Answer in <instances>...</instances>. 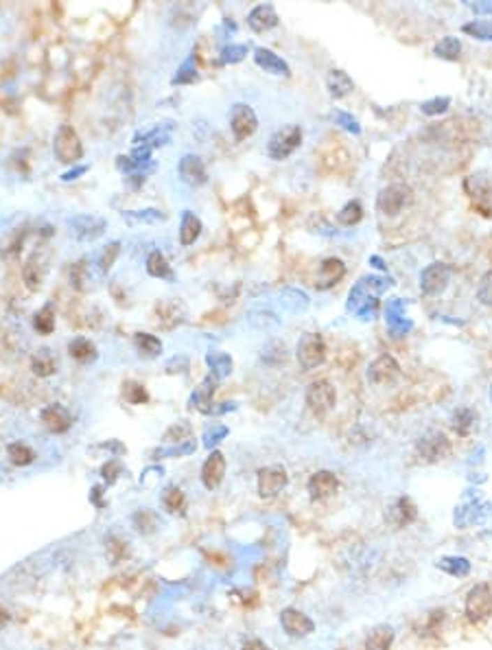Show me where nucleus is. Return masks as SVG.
<instances>
[{"label":"nucleus","mask_w":492,"mask_h":650,"mask_svg":"<svg viewBox=\"0 0 492 650\" xmlns=\"http://www.w3.org/2000/svg\"><path fill=\"white\" fill-rule=\"evenodd\" d=\"M394 285L387 276H364L355 283L348 294V311L357 313L364 322L376 318L379 311V296Z\"/></svg>","instance_id":"nucleus-1"},{"label":"nucleus","mask_w":492,"mask_h":650,"mask_svg":"<svg viewBox=\"0 0 492 650\" xmlns=\"http://www.w3.org/2000/svg\"><path fill=\"white\" fill-rule=\"evenodd\" d=\"M53 154L61 165H77L84 156V145L70 125H59L53 138Z\"/></svg>","instance_id":"nucleus-2"},{"label":"nucleus","mask_w":492,"mask_h":650,"mask_svg":"<svg viewBox=\"0 0 492 650\" xmlns=\"http://www.w3.org/2000/svg\"><path fill=\"white\" fill-rule=\"evenodd\" d=\"M302 145V127L300 125H285L278 132L271 134L267 142V156L271 160H285Z\"/></svg>","instance_id":"nucleus-3"},{"label":"nucleus","mask_w":492,"mask_h":650,"mask_svg":"<svg viewBox=\"0 0 492 650\" xmlns=\"http://www.w3.org/2000/svg\"><path fill=\"white\" fill-rule=\"evenodd\" d=\"M306 405L308 410L313 414H326L335 408L337 403V392H335V385L328 381V379H318V381H311L308 387H306Z\"/></svg>","instance_id":"nucleus-4"},{"label":"nucleus","mask_w":492,"mask_h":650,"mask_svg":"<svg viewBox=\"0 0 492 650\" xmlns=\"http://www.w3.org/2000/svg\"><path fill=\"white\" fill-rule=\"evenodd\" d=\"M295 357H298V364H300L302 370H313V368L322 366L324 360H326V342H324V337L320 333H306L298 342Z\"/></svg>","instance_id":"nucleus-5"},{"label":"nucleus","mask_w":492,"mask_h":650,"mask_svg":"<svg viewBox=\"0 0 492 650\" xmlns=\"http://www.w3.org/2000/svg\"><path fill=\"white\" fill-rule=\"evenodd\" d=\"M412 202V189H409L407 184H389V186H385L381 193H379V198H376V208L381 210L383 215H387V217H396V215H401L403 213V208Z\"/></svg>","instance_id":"nucleus-6"},{"label":"nucleus","mask_w":492,"mask_h":650,"mask_svg":"<svg viewBox=\"0 0 492 650\" xmlns=\"http://www.w3.org/2000/svg\"><path fill=\"white\" fill-rule=\"evenodd\" d=\"M289 484V473L283 464H269L265 468L258 471V495L262 499H271L276 495H281Z\"/></svg>","instance_id":"nucleus-7"},{"label":"nucleus","mask_w":492,"mask_h":650,"mask_svg":"<svg viewBox=\"0 0 492 650\" xmlns=\"http://www.w3.org/2000/svg\"><path fill=\"white\" fill-rule=\"evenodd\" d=\"M416 453L424 462H438V460H445L451 453V443L445 434L433 429V431H426L416 443Z\"/></svg>","instance_id":"nucleus-8"},{"label":"nucleus","mask_w":492,"mask_h":650,"mask_svg":"<svg viewBox=\"0 0 492 650\" xmlns=\"http://www.w3.org/2000/svg\"><path fill=\"white\" fill-rule=\"evenodd\" d=\"M451 276H453V267L447 263L426 265L420 274V291L426 296H438L449 287Z\"/></svg>","instance_id":"nucleus-9"},{"label":"nucleus","mask_w":492,"mask_h":650,"mask_svg":"<svg viewBox=\"0 0 492 650\" xmlns=\"http://www.w3.org/2000/svg\"><path fill=\"white\" fill-rule=\"evenodd\" d=\"M466 615L470 622H484L492 615V591L488 584H475L466 596Z\"/></svg>","instance_id":"nucleus-10"},{"label":"nucleus","mask_w":492,"mask_h":650,"mask_svg":"<svg viewBox=\"0 0 492 650\" xmlns=\"http://www.w3.org/2000/svg\"><path fill=\"white\" fill-rule=\"evenodd\" d=\"M230 129H232V134L237 140H245L250 138L256 129H258V117L256 112L245 105V103H237L232 108V115H230Z\"/></svg>","instance_id":"nucleus-11"},{"label":"nucleus","mask_w":492,"mask_h":650,"mask_svg":"<svg viewBox=\"0 0 492 650\" xmlns=\"http://www.w3.org/2000/svg\"><path fill=\"white\" fill-rule=\"evenodd\" d=\"M281 626L293 640L308 637L311 633L315 630V622L311 620L306 613H302L300 609H293V607H289L281 613Z\"/></svg>","instance_id":"nucleus-12"},{"label":"nucleus","mask_w":492,"mask_h":650,"mask_svg":"<svg viewBox=\"0 0 492 650\" xmlns=\"http://www.w3.org/2000/svg\"><path fill=\"white\" fill-rule=\"evenodd\" d=\"M405 309H407V300L403 298H392L385 304V322L394 337H403L414 329V322L405 316Z\"/></svg>","instance_id":"nucleus-13"},{"label":"nucleus","mask_w":492,"mask_h":650,"mask_svg":"<svg viewBox=\"0 0 492 650\" xmlns=\"http://www.w3.org/2000/svg\"><path fill=\"white\" fill-rule=\"evenodd\" d=\"M416 517H418V508H416V503L409 497H396L387 506V510H385L387 524L394 526L396 530H403L407 526H412L416 522Z\"/></svg>","instance_id":"nucleus-14"},{"label":"nucleus","mask_w":492,"mask_h":650,"mask_svg":"<svg viewBox=\"0 0 492 650\" xmlns=\"http://www.w3.org/2000/svg\"><path fill=\"white\" fill-rule=\"evenodd\" d=\"M177 173H179V180H182L184 184H188V186H193V189L208 182V173H206L204 160L200 156H195V154H186L182 160H179Z\"/></svg>","instance_id":"nucleus-15"},{"label":"nucleus","mask_w":492,"mask_h":650,"mask_svg":"<svg viewBox=\"0 0 492 650\" xmlns=\"http://www.w3.org/2000/svg\"><path fill=\"white\" fill-rule=\"evenodd\" d=\"M107 228V221L96 215H77L70 219V232L79 241H94Z\"/></svg>","instance_id":"nucleus-16"},{"label":"nucleus","mask_w":492,"mask_h":650,"mask_svg":"<svg viewBox=\"0 0 492 650\" xmlns=\"http://www.w3.org/2000/svg\"><path fill=\"white\" fill-rule=\"evenodd\" d=\"M40 420L51 434H66L73 427V414L68 412V408H64L59 403L46 405L40 412Z\"/></svg>","instance_id":"nucleus-17"},{"label":"nucleus","mask_w":492,"mask_h":650,"mask_svg":"<svg viewBox=\"0 0 492 650\" xmlns=\"http://www.w3.org/2000/svg\"><path fill=\"white\" fill-rule=\"evenodd\" d=\"M401 375V366L392 355H381L368 368V381L374 385H387Z\"/></svg>","instance_id":"nucleus-18"},{"label":"nucleus","mask_w":492,"mask_h":650,"mask_svg":"<svg viewBox=\"0 0 492 650\" xmlns=\"http://www.w3.org/2000/svg\"><path fill=\"white\" fill-rule=\"evenodd\" d=\"M339 489V480L331 471H318L308 478L306 482V491L311 495V499H328L331 495H335Z\"/></svg>","instance_id":"nucleus-19"},{"label":"nucleus","mask_w":492,"mask_h":650,"mask_svg":"<svg viewBox=\"0 0 492 650\" xmlns=\"http://www.w3.org/2000/svg\"><path fill=\"white\" fill-rule=\"evenodd\" d=\"M225 478V458L221 451H212L202 464V484L208 491L217 489Z\"/></svg>","instance_id":"nucleus-20"},{"label":"nucleus","mask_w":492,"mask_h":650,"mask_svg":"<svg viewBox=\"0 0 492 650\" xmlns=\"http://www.w3.org/2000/svg\"><path fill=\"white\" fill-rule=\"evenodd\" d=\"M343 276H346V265H343L341 258H324L322 265H320V274H318V287L320 289H328L337 285Z\"/></svg>","instance_id":"nucleus-21"},{"label":"nucleus","mask_w":492,"mask_h":650,"mask_svg":"<svg viewBox=\"0 0 492 650\" xmlns=\"http://www.w3.org/2000/svg\"><path fill=\"white\" fill-rule=\"evenodd\" d=\"M248 24L256 34H265V31L278 27V13L271 5H258L250 11Z\"/></svg>","instance_id":"nucleus-22"},{"label":"nucleus","mask_w":492,"mask_h":650,"mask_svg":"<svg viewBox=\"0 0 492 650\" xmlns=\"http://www.w3.org/2000/svg\"><path fill=\"white\" fill-rule=\"evenodd\" d=\"M254 59H256V64H258V66H260L262 71H265V73L285 75V77L291 75L289 64H287L281 55H276L274 51H269V48H256Z\"/></svg>","instance_id":"nucleus-23"},{"label":"nucleus","mask_w":492,"mask_h":650,"mask_svg":"<svg viewBox=\"0 0 492 650\" xmlns=\"http://www.w3.org/2000/svg\"><path fill=\"white\" fill-rule=\"evenodd\" d=\"M215 385H217V379L215 377H206L202 381V385L195 390L193 397H191V403L193 408H197L204 414H210L212 412V397H215Z\"/></svg>","instance_id":"nucleus-24"},{"label":"nucleus","mask_w":492,"mask_h":650,"mask_svg":"<svg viewBox=\"0 0 492 650\" xmlns=\"http://www.w3.org/2000/svg\"><path fill=\"white\" fill-rule=\"evenodd\" d=\"M326 88H328V94H331L333 99H341V96H346L355 90V81L350 79L348 73L335 68L326 77Z\"/></svg>","instance_id":"nucleus-25"},{"label":"nucleus","mask_w":492,"mask_h":650,"mask_svg":"<svg viewBox=\"0 0 492 650\" xmlns=\"http://www.w3.org/2000/svg\"><path fill=\"white\" fill-rule=\"evenodd\" d=\"M202 219L197 217L193 210H184L182 215V221H179V241H182V246H191L202 235Z\"/></svg>","instance_id":"nucleus-26"},{"label":"nucleus","mask_w":492,"mask_h":650,"mask_svg":"<svg viewBox=\"0 0 492 650\" xmlns=\"http://www.w3.org/2000/svg\"><path fill=\"white\" fill-rule=\"evenodd\" d=\"M44 274H46V265H44V261H42V256L36 252L33 254L29 261H27V265L22 267V279H24V283H27V287L29 289H40L42 287V281H44Z\"/></svg>","instance_id":"nucleus-27"},{"label":"nucleus","mask_w":492,"mask_h":650,"mask_svg":"<svg viewBox=\"0 0 492 650\" xmlns=\"http://www.w3.org/2000/svg\"><path fill=\"white\" fill-rule=\"evenodd\" d=\"M477 412H472L470 408H459L451 416V425L459 436H468L477 429Z\"/></svg>","instance_id":"nucleus-28"},{"label":"nucleus","mask_w":492,"mask_h":650,"mask_svg":"<svg viewBox=\"0 0 492 650\" xmlns=\"http://www.w3.org/2000/svg\"><path fill=\"white\" fill-rule=\"evenodd\" d=\"M131 524H134V528H136V532H140V534H154V532H158V528H160V515L156 512V510H151V508H142V510H136L134 512V517H131Z\"/></svg>","instance_id":"nucleus-29"},{"label":"nucleus","mask_w":492,"mask_h":650,"mask_svg":"<svg viewBox=\"0 0 492 650\" xmlns=\"http://www.w3.org/2000/svg\"><path fill=\"white\" fill-rule=\"evenodd\" d=\"M394 644V628L387 624L374 626L366 640V650H389Z\"/></svg>","instance_id":"nucleus-30"},{"label":"nucleus","mask_w":492,"mask_h":650,"mask_svg":"<svg viewBox=\"0 0 492 650\" xmlns=\"http://www.w3.org/2000/svg\"><path fill=\"white\" fill-rule=\"evenodd\" d=\"M206 364L210 366L212 370V377L215 379H225L230 372H232L234 364H232V357L228 353H221V350H212L206 355Z\"/></svg>","instance_id":"nucleus-31"},{"label":"nucleus","mask_w":492,"mask_h":650,"mask_svg":"<svg viewBox=\"0 0 492 650\" xmlns=\"http://www.w3.org/2000/svg\"><path fill=\"white\" fill-rule=\"evenodd\" d=\"M169 140H171V129L169 127H154V129H149V132L138 134L134 138V145H136V147L154 149V147H160V145H167Z\"/></svg>","instance_id":"nucleus-32"},{"label":"nucleus","mask_w":492,"mask_h":650,"mask_svg":"<svg viewBox=\"0 0 492 650\" xmlns=\"http://www.w3.org/2000/svg\"><path fill=\"white\" fill-rule=\"evenodd\" d=\"M31 368H33V372H36L38 377H51L53 372L57 370V362H55V357H53L51 350L42 348V350H38L36 355H33Z\"/></svg>","instance_id":"nucleus-33"},{"label":"nucleus","mask_w":492,"mask_h":650,"mask_svg":"<svg viewBox=\"0 0 492 650\" xmlns=\"http://www.w3.org/2000/svg\"><path fill=\"white\" fill-rule=\"evenodd\" d=\"M147 272L154 279H169L173 281V269L169 265V261L164 258V254L160 250H154L149 256H147Z\"/></svg>","instance_id":"nucleus-34"},{"label":"nucleus","mask_w":492,"mask_h":650,"mask_svg":"<svg viewBox=\"0 0 492 650\" xmlns=\"http://www.w3.org/2000/svg\"><path fill=\"white\" fill-rule=\"evenodd\" d=\"M68 353H70V357H75V360L81 362V364H90V362L96 360V346L86 337H75L73 342L68 344Z\"/></svg>","instance_id":"nucleus-35"},{"label":"nucleus","mask_w":492,"mask_h":650,"mask_svg":"<svg viewBox=\"0 0 492 650\" xmlns=\"http://www.w3.org/2000/svg\"><path fill=\"white\" fill-rule=\"evenodd\" d=\"M433 55L440 57V59L455 61V59H459V55H462V42H459L457 38H453V36L442 38L435 44V48H433Z\"/></svg>","instance_id":"nucleus-36"},{"label":"nucleus","mask_w":492,"mask_h":650,"mask_svg":"<svg viewBox=\"0 0 492 650\" xmlns=\"http://www.w3.org/2000/svg\"><path fill=\"white\" fill-rule=\"evenodd\" d=\"M281 304H283V309H287V311H291V313H300L308 306V296L300 289H285L281 294Z\"/></svg>","instance_id":"nucleus-37"},{"label":"nucleus","mask_w":492,"mask_h":650,"mask_svg":"<svg viewBox=\"0 0 492 650\" xmlns=\"http://www.w3.org/2000/svg\"><path fill=\"white\" fill-rule=\"evenodd\" d=\"M162 506L167 508L171 515H177L186 508V495L182 489H177V486H169L167 491L162 493Z\"/></svg>","instance_id":"nucleus-38"},{"label":"nucleus","mask_w":492,"mask_h":650,"mask_svg":"<svg viewBox=\"0 0 492 650\" xmlns=\"http://www.w3.org/2000/svg\"><path fill=\"white\" fill-rule=\"evenodd\" d=\"M33 327L42 335H51L55 331V309L53 304H44L33 318Z\"/></svg>","instance_id":"nucleus-39"},{"label":"nucleus","mask_w":492,"mask_h":650,"mask_svg":"<svg viewBox=\"0 0 492 650\" xmlns=\"http://www.w3.org/2000/svg\"><path fill=\"white\" fill-rule=\"evenodd\" d=\"M134 344L142 357H158L162 353V342L151 333H136Z\"/></svg>","instance_id":"nucleus-40"},{"label":"nucleus","mask_w":492,"mask_h":650,"mask_svg":"<svg viewBox=\"0 0 492 650\" xmlns=\"http://www.w3.org/2000/svg\"><path fill=\"white\" fill-rule=\"evenodd\" d=\"M7 456L15 466H27L31 462H36V451L24 443H11L7 447Z\"/></svg>","instance_id":"nucleus-41"},{"label":"nucleus","mask_w":492,"mask_h":650,"mask_svg":"<svg viewBox=\"0 0 492 650\" xmlns=\"http://www.w3.org/2000/svg\"><path fill=\"white\" fill-rule=\"evenodd\" d=\"M361 217H364V206H361L359 200L348 202V204L343 206V208L339 210V213H337V221H339L341 226H346V228H352V226H357V223L361 221Z\"/></svg>","instance_id":"nucleus-42"},{"label":"nucleus","mask_w":492,"mask_h":650,"mask_svg":"<svg viewBox=\"0 0 492 650\" xmlns=\"http://www.w3.org/2000/svg\"><path fill=\"white\" fill-rule=\"evenodd\" d=\"M123 219L129 223H158L164 219V215L158 208H144V210H127V213H123Z\"/></svg>","instance_id":"nucleus-43"},{"label":"nucleus","mask_w":492,"mask_h":650,"mask_svg":"<svg viewBox=\"0 0 492 650\" xmlns=\"http://www.w3.org/2000/svg\"><path fill=\"white\" fill-rule=\"evenodd\" d=\"M462 31L466 36L475 38V40H484V42H492V22L490 20H472L466 22L462 27Z\"/></svg>","instance_id":"nucleus-44"},{"label":"nucleus","mask_w":492,"mask_h":650,"mask_svg":"<svg viewBox=\"0 0 492 650\" xmlns=\"http://www.w3.org/2000/svg\"><path fill=\"white\" fill-rule=\"evenodd\" d=\"M438 567H442V570L449 572L451 576H466L470 572V563L462 556H447L438 561Z\"/></svg>","instance_id":"nucleus-45"},{"label":"nucleus","mask_w":492,"mask_h":650,"mask_svg":"<svg viewBox=\"0 0 492 650\" xmlns=\"http://www.w3.org/2000/svg\"><path fill=\"white\" fill-rule=\"evenodd\" d=\"M197 79V66H195V57L191 55L188 59L182 61V66L177 68V75L171 79L173 86H182V84H193Z\"/></svg>","instance_id":"nucleus-46"},{"label":"nucleus","mask_w":492,"mask_h":650,"mask_svg":"<svg viewBox=\"0 0 492 650\" xmlns=\"http://www.w3.org/2000/svg\"><path fill=\"white\" fill-rule=\"evenodd\" d=\"M451 105V99L449 96H433L429 101H422L420 103V112L426 117H438V115H445Z\"/></svg>","instance_id":"nucleus-47"},{"label":"nucleus","mask_w":492,"mask_h":650,"mask_svg":"<svg viewBox=\"0 0 492 650\" xmlns=\"http://www.w3.org/2000/svg\"><path fill=\"white\" fill-rule=\"evenodd\" d=\"M333 119H335V123L337 125H341L346 132H350V134H355V136H359L361 134V125H359V121L352 117V115H348V112H343V110H335L333 112Z\"/></svg>","instance_id":"nucleus-48"},{"label":"nucleus","mask_w":492,"mask_h":650,"mask_svg":"<svg viewBox=\"0 0 492 650\" xmlns=\"http://www.w3.org/2000/svg\"><path fill=\"white\" fill-rule=\"evenodd\" d=\"M119 254H121V243L119 241H112L110 246H105V250L101 252V256H98V267H101V272H107L114 265V261H117Z\"/></svg>","instance_id":"nucleus-49"},{"label":"nucleus","mask_w":492,"mask_h":650,"mask_svg":"<svg viewBox=\"0 0 492 650\" xmlns=\"http://www.w3.org/2000/svg\"><path fill=\"white\" fill-rule=\"evenodd\" d=\"M245 55H248V46L245 44H230L221 51V64H239Z\"/></svg>","instance_id":"nucleus-50"},{"label":"nucleus","mask_w":492,"mask_h":650,"mask_svg":"<svg viewBox=\"0 0 492 650\" xmlns=\"http://www.w3.org/2000/svg\"><path fill=\"white\" fill-rule=\"evenodd\" d=\"M125 399H127L129 403H134V405H140V403L149 401V394H147L144 385L129 381V383H125Z\"/></svg>","instance_id":"nucleus-51"},{"label":"nucleus","mask_w":492,"mask_h":650,"mask_svg":"<svg viewBox=\"0 0 492 650\" xmlns=\"http://www.w3.org/2000/svg\"><path fill=\"white\" fill-rule=\"evenodd\" d=\"M477 298H479L482 304L492 306V269L482 276L479 287H477Z\"/></svg>","instance_id":"nucleus-52"},{"label":"nucleus","mask_w":492,"mask_h":650,"mask_svg":"<svg viewBox=\"0 0 492 650\" xmlns=\"http://www.w3.org/2000/svg\"><path fill=\"white\" fill-rule=\"evenodd\" d=\"M70 281L77 289H86V283L90 281V274L84 265V261H79L73 265V272H70Z\"/></svg>","instance_id":"nucleus-53"},{"label":"nucleus","mask_w":492,"mask_h":650,"mask_svg":"<svg viewBox=\"0 0 492 650\" xmlns=\"http://www.w3.org/2000/svg\"><path fill=\"white\" fill-rule=\"evenodd\" d=\"M101 473H103V478L107 480V484H114V482H117V478L123 473V466H121L119 460H110V462L103 466Z\"/></svg>","instance_id":"nucleus-54"},{"label":"nucleus","mask_w":492,"mask_h":650,"mask_svg":"<svg viewBox=\"0 0 492 650\" xmlns=\"http://www.w3.org/2000/svg\"><path fill=\"white\" fill-rule=\"evenodd\" d=\"M225 434H228V429H225V427H221V425L208 429V431H206V445H208V447H212L215 443H219V438H223Z\"/></svg>","instance_id":"nucleus-55"},{"label":"nucleus","mask_w":492,"mask_h":650,"mask_svg":"<svg viewBox=\"0 0 492 650\" xmlns=\"http://www.w3.org/2000/svg\"><path fill=\"white\" fill-rule=\"evenodd\" d=\"M88 171V167L86 165H81V167H75V169H70V171H66L64 175H61V180L64 182H70V180H77L79 175H84Z\"/></svg>","instance_id":"nucleus-56"},{"label":"nucleus","mask_w":492,"mask_h":650,"mask_svg":"<svg viewBox=\"0 0 492 650\" xmlns=\"http://www.w3.org/2000/svg\"><path fill=\"white\" fill-rule=\"evenodd\" d=\"M241 650H271L265 642H260V640H256V637H252V640H248L243 644V648Z\"/></svg>","instance_id":"nucleus-57"},{"label":"nucleus","mask_w":492,"mask_h":650,"mask_svg":"<svg viewBox=\"0 0 492 650\" xmlns=\"http://www.w3.org/2000/svg\"><path fill=\"white\" fill-rule=\"evenodd\" d=\"M468 9H472L475 13H488L492 15V3H466Z\"/></svg>","instance_id":"nucleus-58"},{"label":"nucleus","mask_w":492,"mask_h":650,"mask_svg":"<svg viewBox=\"0 0 492 650\" xmlns=\"http://www.w3.org/2000/svg\"><path fill=\"white\" fill-rule=\"evenodd\" d=\"M370 263H374V267H379V269H387V265L383 263L381 256H370Z\"/></svg>","instance_id":"nucleus-59"},{"label":"nucleus","mask_w":492,"mask_h":650,"mask_svg":"<svg viewBox=\"0 0 492 650\" xmlns=\"http://www.w3.org/2000/svg\"><path fill=\"white\" fill-rule=\"evenodd\" d=\"M490 401H492V385H490Z\"/></svg>","instance_id":"nucleus-60"}]
</instances>
